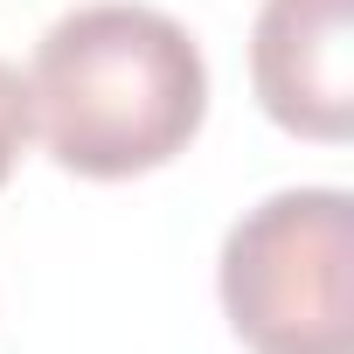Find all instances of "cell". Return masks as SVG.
I'll list each match as a JSON object with an SVG mask.
<instances>
[{"label":"cell","mask_w":354,"mask_h":354,"mask_svg":"<svg viewBox=\"0 0 354 354\" xmlns=\"http://www.w3.org/2000/svg\"><path fill=\"white\" fill-rule=\"evenodd\" d=\"M28 111L63 174L132 181L195 146L209 118V63L174 15L84 0L35 42Z\"/></svg>","instance_id":"1"},{"label":"cell","mask_w":354,"mask_h":354,"mask_svg":"<svg viewBox=\"0 0 354 354\" xmlns=\"http://www.w3.org/2000/svg\"><path fill=\"white\" fill-rule=\"evenodd\" d=\"M216 292L250 354H354L347 188H278L243 209L223 236Z\"/></svg>","instance_id":"2"},{"label":"cell","mask_w":354,"mask_h":354,"mask_svg":"<svg viewBox=\"0 0 354 354\" xmlns=\"http://www.w3.org/2000/svg\"><path fill=\"white\" fill-rule=\"evenodd\" d=\"M354 0H264L250 28V84L271 125L340 146L354 132Z\"/></svg>","instance_id":"3"},{"label":"cell","mask_w":354,"mask_h":354,"mask_svg":"<svg viewBox=\"0 0 354 354\" xmlns=\"http://www.w3.org/2000/svg\"><path fill=\"white\" fill-rule=\"evenodd\" d=\"M35 139V111H28V84L15 63H0V188H8V174L21 160V146Z\"/></svg>","instance_id":"4"}]
</instances>
